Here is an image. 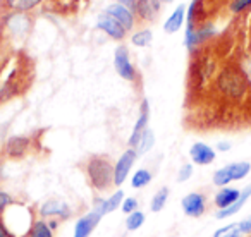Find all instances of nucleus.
<instances>
[{"label":"nucleus","mask_w":251,"mask_h":237,"mask_svg":"<svg viewBox=\"0 0 251 237\" xmlns=\"http://www.w3.org/2000/svg\"><path fill=\"white\" fill-rule=\"evenodd\" d=\"M184 14H186V7H184V5H179V7L171 14V18L165 21V24H164L165 31H167V33H176V31H177V29L182 26V23H184Z\"/></svg>","instance_id":"obj_15"},{"label":"nucleus","mask_w":251,"mask_h":237,"mask_svg":"<svg viewBox=\"0 0 251 237\" xmlns=\"http://www.w3.org/2000/svg\"><path fill=\"white\" fill-rule=\"evenodd\" d=\"M229 148H230V144H229V143H224V141H222V143H219V150H220V151H227Z\"/></svg>","instance_id":"obj_32"},{"label":"nucleus","mask_w":251,"mask_h":237,"mask_svg":"<svg viewBox=\"0 0 251 237\" xmlns=\"http://www.w3.org/2000/svg\"><path fill=\"white\" fill-rule=\"evenodd\" d=\"M241 225V230H243V234H250L251 232V216L246 220H243V222H239Z\"/></svg>","instance_id":"obj_30"},{"label":"nucleus","mask_w":251,"mask_h":237,"mask_svg":"<svg viewBox=\"0 0 251 237\" xmlns=\"http://www.w3.org/2000/svg\"><path fill=\"white\" fill-rule=\"evenodd\" d=\"M182 210L188 216H201L205 212V198L198 192H191L186 198H182Z\"/></svg>","instance_id":"obj_7"},{"label":"nucleus","mask_w":251,"mask_h":237,"mask_svg":"<svg viewBox=\"0 0 251 237\" xmlns=\"http://www.w3.org/2000/svg\"><path fill=\"white\" fill-rule=\"evenodd\" d=\"M114 167L110 158L107 157H93L86 165L88 177L91 181V186L98 191H105L114 182Z\"/></svg>","instance_id":"obj_1"},{"label":"nucleus","mask_w":251,"mask_h":237,"mask_svg":"<svg viewBox=\"0 0 251 237\" xmlns=\"http://www.w3.org/2000/svg\"><path fill=\"white\" fill-rule=\"evenodd\" d=\"M248 5H251V0H234L230 9H232V12H239L244 7H248Z\"/></svg>","instance_id":"obj_28"},{"label":"nucleus","mask_w":251,"mask_h":237,"mask_svg":"<svg viewBox=\"0 0 251 237\" xmlns=\"http://www.w3.org/2000/svg\"><path fill=\"white\" fill-rule=\"evenodd\" d=\"M134 9L143 19H151L158 11V0H136Z\"/></svg>","instance_id":"obj_16"},{"label":"nucleus","mask_w":251,"mask_h":237,"mask_svg":"<svg viewBox=\"0 0 251 237\" xmlns=\"http://www.w3.org/2000/svg\"><path fill=\"white\" fill-rule=\"evenodd\" d=\"M191 160L198 165H208L215 160V151L205 143H195L189 150Z\"/></svg>","instance_id":"obj_10"},{"label":"nucleus","mask_w":251,"mask_h":237,"mask_svg":"<svg viewBox=\"0 0 251 237\" xmlns=\"http://www.w3.org/2000/svg\"><path fill=\"white\" fill-rule=\"evenodd\" d=\"M250 194H251V186H248L244 191H241V196L237 198V201H234L230 206H227V208H224V210H220L219 213H217V218H227V216H230V215H234V213H237L241 208H243V205L246 203V199L250 198Z\"/></svg>","instance_id":"obj_13"},{"label":"nucleus","mask_w":251,"mask_h":237,"mask_svg":"<svg viewBox=\"0 0 251 237\" xmlns=\"http://www.w3.org/2000/svg\"><path fill=\"white\" fill-rule=\"evenodd\" d=\"M122 198H124V192L117 191V192H114L108 199H97V201H95V212L100 213L101 216H103L105 213L114 212L115 208L121 206Z\"/></svg>","instance_id":"obj_11"},{"label":"nucleus","mask_w":251,"mask_h":237,"mask_svg":"<svg viewBox=\"0 0 251 237\" xmlns=\"http://www.w3.org/2000/svg\"><path fill=\"white\" fill-rule=\"evenodd\" d=\"M7 5L14 11H19V12H25V11H29V9L36 7V5L42 2V0H5Z\"/></svg>","instance_id":"obj_18"},{"label":"nucleus","mask_w":251,"mask_h":237,"mask_svg":"<svg viewBox=\"0 0 251 237\" xmlns=\"http://www.w3.org/2000/svg\"><path fill=\"white\" fill-rule=\"evenodd\" d=\"M147 124H148V100H143L141 101V108H140V117H138L136 126H134L133 134H131V138H129V146H134V148L138 146L141 136H143V133L147 131Z\"/></svg>","instance_id":"obj_9"},{"label":"nucleus","mask_w":251,"mask_h":237,"mask_svg":"<svg viewBox=\"0 0 251 237\" xmlns=\"http://www.w3.org/2000/svg\"><path fill=\"white\" fill-rule=\"evenodd\" d=\"M167 198H169V189L167 188H162L158 189V192L153 196V199H151V212L158 213L162 208L165 206V203H167Z\"/></svg>","instance_id":"obj_20"},{"label":"nucleus","mask_w":251,"mask_h":237,"mask_svg":"<svg viewBox=\"0 0 251 237\" xmlns=\"http://www.w3.org/2000/svg\"><path fill=\"white\" fill-rule=\"evenodd\" d=\"M0 237H14V234L9 232L7 227L4 225V222H2V220H0Z\"/></svg>","instance_id":"obj_31"},{"label":"nucleus","mask_w":251,"mask_h":237,"mask_svg":"<svg viewBox=\"0 0 251 237\" xmlns=\"http://www.w3.org/2000/svg\"><path fill=\"white\" fill-rule=\"evenodd\" d=\"M29 237H53V234H52V229H50L45 222L38 220V222L33 223L31 230H29Z\"/></svg>","instance_id":"obj_21"},{"label":"nucleus","mask_w":251,"mask_h":237,"mask_svg":"<svg viewBox=\"0 0 251 237\" xmlns=\"http://www.w3.org/2000/svg\"><path fill=\"white\" fill-rule=\"evenodd\" d=\"M191 175H193V165H184V167H181V170H179L177 181L179 182H184V181H188Z\"/></svg>","instance_id":"obj_27"},{"label":"nucleus","mask_w":251,"mask_h":237,"mask_svg":"<svg viewBox=\"0 0 251 237\" xmlns=\"http://www.w3.org/2000/svg\"><path fill=\"white\" fill-rule=\"evenodd\" d=\"M105 14H108L110 18H114L115 21L119 23V24L122 26V28L127 31V29L133 28L134 24V16L133 12L129 11V7H126V5L122 4H112L107 7V11H105Z\"/></svg>","instance_id":"obj_5"},{"label":"nucleus","mask_w":251,"mask_h":237,"mask_svg":"<svg viewBox=\"0 0 251 237\" xmlns=\"http://www.w3.org/2000/svg\"><path fill=\"white\" fill-rule=\"evenodd\" d=\"M165 2H171V0H165Z\"/></svg>","instance_id":"obj_33"},{"label":"nucleus","mask_w":251,"mask_h":237,"mask_svg":"<svg viewBox=\"0 0 251 237\" xmlns=\"http://www.w3.org/2000/svg\"><path fill=\"white\" fill-rule=\"evenodd\" d=\"M243 230H241L239 223H230V225H226L222 229H219L213 237H243Z\"/></svg>","instance_id":"obj_19"},{"label":"nucleus","mask_w":251,"mask_h":237,"mask_svg":"<svg viewBox=\"0 0 251 237\" xmlns=\"http://www.w3.org/2000/svg\"><path fill=\"white\" fill-rule=\"evenodd\" d=\"M251 170V165L248 162H237V164H230L227 167L220 168L213 174V184L215 186H226L230 181H239L244 179Z\"/></svg>","instance_id":"obj_2"},{"label":"nucleus","mask_w":251,"mask_h":237,"mask_svg":"<svg viewBox=\"0 0 251 237\" xmlns=\"http://www.w3.org/2000/svg\"><path fill=\"white\" fill-rule=\"evenodd\" d=\"M143 223H145V215L136 210V212L131 213V215L127 216V220H126V229H127V230H136V229H140Z\"/></svg>","instance_id":"obj_24"},{"label":"nucleus","mask_w":251,"mask_h":237,"mask_svg":"<svg viewBox=\"0 0 251 237\" xmlns=\"http://www.w3.org/2000/svg\"><path fill=\"white\" fill-rule=\"evenodd\" d=\"M136 157H138L136 150H127L122 153V157L119 158V162L114 167V184L115 186H121L122 182L126 181V177H127V174H129Z\"/></svg>","instance_id":"obj_4"},{"label":"nucleus","mask_w":251,"mask_h":237,"mask_svg":"<svg viewBox=\"0 0 251 237\" xmlns=\"http://www.w3.org/2000/svg\"><path fill=\"white\" fill-rule=\"evenodd\" d=\"M239 196H241V191H237V189L224 188L222 191H219V194L215 196V205L219 206L220 210H224L232 205L234 201H237Z\"/></svg>","instance_id":"obj_14"},{"label":"nucleus","mask_w":251,"mask_h":237,"mask_svg":"<svg viewBox=\"0 0 251 237\" xmlns=\"http://www.w3.org/2000/svg\"><path fill=\"white\" fill-rule=\"evenodd\" d=\"M26 148H28V140L21 136H16L7 141L5 151H7V155H11V157H21V155L26 153Z\"/></svg>","instance_id":"obj_17"},{"label":"nucleus","mask_w":251,"mask_h":237,"mask_svg":"<svg viewBox=\"0 0 251 237\" xmlns=\"http://www.w3.org/2000/svg\"><path fill=\"white\" fill-rule=\"evenodd\" d=\"M12 203V198L7 194V192H2L0 191V212H4V208L7 205H11Z\"/></svg>","instance_id":"obj_29"},{"label":"nucleus","mask_w":251,"mask_h":237,"mask_svg":"<svg viewBox=\"0 0 251 237\" xmlns=\"http://www.w3.org/2000/svg\"><path fill=\"white\" fill-rule=\"evenodd\" d=\"M97 26L103 33H107L108 36H112L114 40H122L126 36V29L122 28V26L119 24L114 18H110L108 14H100V16H98Z\"/></svg>","instance_id":"obj_8"},{"label":"nucleus","mask_w":251,"mask_h":237,"mask_svg":"<svg viewBox=\"0 0 251 237\" xmlns=\"http://www.w3.org/2000/svg\"><path fill=\"white\" fill-rule=\"evenodd\" d=\"M43 216H60V218H67L71 215L69 213V206L62 201H57V199H52V201H47L45 205L40 210Z\"/></svg>","instance_id":"obj_12"},{"label":"nucleus","mask_w":251,"mask_h":237,"mask_svg":"<svg viewBox=\"0 0 251 237\" xmlns=\"http://www.w3.org/2000/svg\"><path fill=\"white\" fill-rule=\"evenodd\" d=\"M136 208H138V199L136 198H127V199H124V203H122V212L129 213V215L136 212Z\"/></svg>","instance_id":"obj_26"},{"label":"nucleus","mask_w":251,"mask_h":237,"mask_svg":"<svg viewBox=\"0 0 251 237\" xmlns=\"http://www.w3.org/2000/svg\"><path fill=\"white\" fill-rule=\"evenodd\" d=\"M153 143H155L153 133H151L150 129H147V131L143 133V136H141L140 143H138L136 151H138V153H145V151H148L151 146H153Z\"/></svg>","instance_id":"obj_23"},{"label":"nucleus","mask_w":251,"mask_h":237,"mask_svg":"<svg viewBox=\"0 0 251 237\" xmlns=\"http://www.w3.org/2000/svg\"><path fill=\"white\" fill-rule=\"evenodd\" d=\"M151 38H153V35H151L150 29H143V31H138L136 35H133L131 42H133L134 47H147L150 45Z\"/></svg>","instance_id":"obj_25"},{"label":"nucleus","mask_w":251,"mask_h":237,"mask_svg":"<svg viewBox=\"0 0 251 237\" xmlns=\"http://www.w3.org/2000/svg\"><path fill=\"white\" fill-rule=\"evenodd\" d=\"M114 66L117 74L126 81H133L136 77V71H134L133 64L129 60V53L126 47H117L115 48V57H114Z\"/></svg>","instance_id":"obj_3"},{"label":"nucleus","mask_w":251,"mask_h":237,"mask_svg":"<svg viewBox=\"0 0 251 237\" xmlns=\"http://www.w3.org/2000/svg\"><path fill=\"white\" fill-rule=\"evenodd\" d=\"M150 181H151V174L148 170H143V168H141V170H136V174L133 175L131 186H133L134 189H141V188H145Z\"/></svg>","instance_id":"obj_22"},{"label":"nucleus","mask_w":251,"mask_h":237,"mask_svg":"<svg viewBox=\"0 0 251 237\" xmlns=\"http://www.w3.org/2000/svg\"><path fill=\"white\" fill-rule=\"evenodd\" d=\"M101 220V215L93 212H90L88 215L81 216L76 222V227H74V237H90V234L93 232V229L98 225V222Z\"/></svg>","instance_id":"obj_6"}]
</instances>
